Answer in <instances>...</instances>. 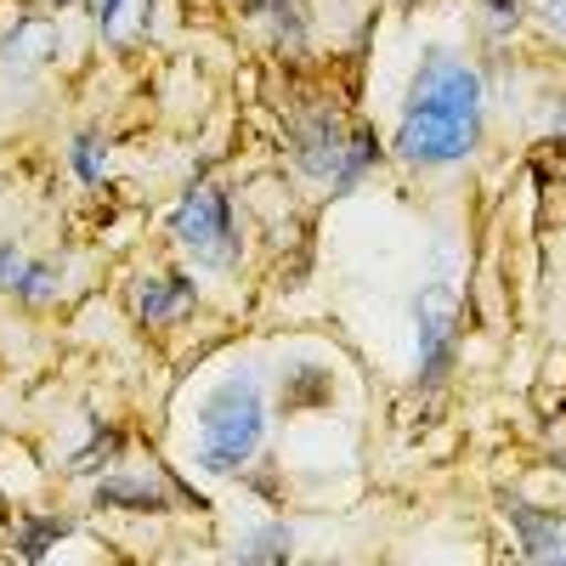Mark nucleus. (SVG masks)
Masks as SVG:
<instances>
[{
  "label": "nucleus",
  "mask_w": 566,
  "mask_h": 566,
  "mask_svg": "<svg viewBox=\"0 0 566 566\" xmlns=\"http://www.w3.org/2000/svg\"><path fill=\"white\" fill-rule=\"evenodd\" d=\"M18 272H23V255H18L12 244H0V290H12Z\"/></svg>",
  "instance_id": "obj_17"
},
{
  "label": "nucleus",
  "mask_w": 566,
  "mask_h": 566,
  "mask_svg": "<svg viewBox=\"0 0 566 566\" xmlns=\"http://www.w3.org/2000/svg\"><path fill=\"white\" fill-rule=\"evenodd\" d=\"M187 306H199L193 277H142V283H136V317H142V323H170V317H181Z\"/></svg>",
  "instance_id": "obj_9"
},
{
  "label": "nucleus",
  "mask_w": 566,
  "mask_h": 566,
  "mask_svg": "<svg viewBox=\"0 0 566 566\" xmlns=\"http://www.w3.org/2000/svg\"><path fill=\"white\" fill-rule=\"evenodd\" d=\"M170 239L210 272H227L239 261V232H232V210H227L221 187H210V181L187 187L176 216H170Z\"/></svg>",
  "instance_id": "obj_3"
},
{
  "label": "nucleus",
  "mask_w": 566,
  "mask_h": 566,
  "mask_svg": "<svg viewBox=\"0 0 566 566\" xmlns=\"http://www.w3.org/2000/svg\"><path fill=\"white\" fill-rule=\"evenodd\" d=\"M57 45H63V34H57V23L52 18H18L12 23V34L0 40V69H45L57 57Z\"/></svg>",
  "instance_id": "obj_7"
},
{
  "label": "nucleus",
  "mask_w": 566,
  "mask_h": 566,
  "mask_svg": "<svg viewBox=\"0 0 566 566\" xmlns=\"http://www.w3.org/2000/svg\"><path fill=\"white\" fill-rule=\"evenodd\" d=\"M136 7V0H91V18H97V29L108 34V40H119V18Z\"/></svg>",
  "instance_id": "obj_15"
},
{
  "label": "nucleus",
  "mask_w": 566,
  "mask_h": 566,
  "mask_svg": "<svg viewBox=\"0 0 566 566\" xmlns=\"http://www.w3.org/2000/svg\"><path fill=\"white\" fill-rule=\"evenodd\" d=\"M549 23H555V29H566V0H549Z\"/></svg>",
  "instance_id": "obj_18"
},
{
  "label": "nucleus",
  "mask_w": 566,
  "mask_h": 566,
  "mask_svg": "<svg viewBox=\"0 0 566 566\" xmlns=\"http://www.w3.org/2000/svg\"><path fill=\"white\" fill-rule=\"evenodd\" d=\"M97 510H125V515H165L170 510V488L159 476H108L97 482Z\"/></svg>",
  "instance_id": "obj_8"
},
{
  "label": "nucleus",
  "mask_w": 566,
  "mask_h": 566,
  "mask_svg": "<svg viewBox=\"0 0 566 566\" xmlns=\"http://www.w3.org/2000/svg\"><path fill=\"white\" fill-rule=\"evenodd\" d=\"M69 159H74V170H80V181H85V187H97V181L108 176V142L80 136L74 148H69Z\"/></svg>",
  "instance_id": "obj_14"
},
{
  "label": "nucleus",
  "mask_w": 566,
  "mask_h": 566,
  "mask_svg": "<svg viewBox=\"0 0 566 566\" xmlns=\"http://www.w3.org/2000/svg\"><path fill=\"white\" fill-rule=\"evenodd\" d=\"M413 323H419V386H442L459 352V301L448 283H424L413 301Z\"/></svg>",
  "instance_id": "obj_4"
},
{
  "label": "nucleus",
  "mask_w": 566,
  "mask_h": 566,
  "mask_svg": "<svg viewBox=\"0 0 566 566\" xmlns=\"http://www.w3.org/2000/svg\"><path fill=\"white\" fill-rule=\"evenodd\" d=\"M504 522L515 527V538H522V566H566V515L510 499Z\"/></svg>",
  "instance_id": "obj_5"
},
{
  "label": "nucleus",
  "mask_w": 566,
  "mask_h": 566,
  "mask_svg": "<svg viewBox=\"0 0 566 566\" xmlns=\"http://www.w3.org/2000/svg\"><path fill=\"white\" fill-rule=\"evenodd\" d=\"M374 159H380V142H374L368 130H352V142H346V165H340V176L328 181V187H335V193H346V187H357V176H363V170H368Z\"/></svg>",
  "instance_id": "obj_13"
},
{
  "label": "nucleus",
  "mask_w": 566,
  "mask_h": 566,
  "mask_svg": "<svg viewBox=\"0 0 566 566\" xmlns=\"http://www.w3.org/2000/svg\"><path fill=\"white\" fill-rule=\"evenodd\" d=\"M290 527L283 522H266V527H255L239 549H232V566H283L290 560Z\"/></svg>",
  "instance_id": "obj_10"
},
{
  "label": "nucleus",
  "mask_w": 566,
  "mask_h": 566,
  "mask_svg": "<svg viewBox=\"0 0 566 566\" xmlns=\"http://www.w3.org/2000/svg\"><path fill=\"white\" fill-rule=\"evenodd\" d=\"M261 437H266V402H261L255 374H227L199 408V453H193V464L205 470V476H239V470L255 459Z\"/></svg>",
  "instance_id": "obj_2"
},
{
  "label": "nucleus",
  "mask_w": 566,
  "mask_h": 566,
  "mask_svg": "<svg viewBox=\"0 0 566 566\" xmlns=\"http://www.w3.org/2000/svg\"><path fill=\"white\" fill-rule=\"evenodd\" d=\"M560 114H566V108H560ZM560 142H566V119H560Z\"/></svg>",
  "instance_id": "obj_19"
},
{
  "label": "nucleus",
  "mask_w": 566,
  "mask_h": 566,
  "mask_svg": "<svg viewBox=\"0 0 566 566\" xmlns=\"http://www.w3.org/2000/svg\"><path fill=\"white\" fill-rule=\"evenodd\" d=\"M346 130L335 125V114H312L295 125V165L306 176H323V181H335L340 165H346Z\"/></svg>",
  "instance_id": "obj_6"
},
{
  "label": "nucleus",
  "mask_w": 566,
  "mask_h": 566,
  "mask_svg": "<svg viewBox=\"0 0 566 566\" xmlns=\"http://www.w3.org/2000/svg\"><path fill=\"white\" fill-rule=\"evenodd\" d=\"M63 533H69L63 515H29V522H18V566H40L45 544H57Z\"/></svg>",
  "instance_id": "obj_11"
},
{
  "label": "nucleus",
  "mask_w": 566,
  "mask_h": 566,
  "mask_svg": "<svg viewBox=\"0 0 566 566\" xmlns=\"http://www.w3.org/2000/svg\"><path fill=\"white\" fill-rule=\"evenodd\" d=\"M482 119H488L482 74L453 52H424L413 69L391 148L402 165H419V170L464 165L482 142Z\"/></svg>",
  "instance_id": "obj_1"
},
{
  "label": "nucleus",
  "mask_w": 566,
  "mask_h": 566,
  "mask_svg": "<svg viewBox=\"0 0 566 566\" xmlns=\"http://www.w3.org/2000/svg\"><path fill=\"white\" fill-rule=\"evenodd\" d=\"M52 7H69V0H52Z\"/></svg>",
  "instance_id": "obj_20"
},
{
  "label": "nucleus",
  "mask_w": 566,
  "mask_h": 566,
  "mask_svg": "<svg viewBox=\"0 0 566 566\" xmlns=\"http://www.w3.org/2000/svg\"><path fill=\"white\" fill-rule=\"evenodd\" d=\"M515 18H522V0H488V23L493 29H515Z\"/></svg>",
  "instance_id": "obj_16"
},
{
  "label": "nucleus",
  "mask_w": 566,
  "mask_h": 566,
  "mask_svg": "<svg viewBox=\"0 0 566 566\" xmlns=\"http://www.w3.org/2000/svg\"><path fill=\"white\" fill-rule=\"evenodd\" d=\"M12 295L23 306H45V301H57V266H45V261H23L18 283H12Z\"/></svg>",
  "instance_id": "obj_12"
}]
</instances>
